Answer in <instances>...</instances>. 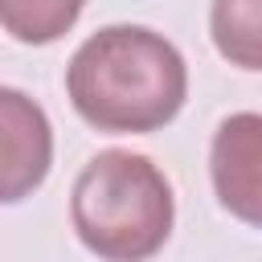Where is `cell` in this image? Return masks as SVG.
<instances>
[{
	"instance_id": "cell-1",
	"label": "cell",
	"mask_w": 262,
	"mask_h": 262,
	"mask_svg": "<svg viewBox=\"0 0 262 262\" xmlns=\"http://www.w3.org/2000/svg\"><path fill=\"white\" fill-rule=\"evenodd\" d=\"M66 94L90 127L143 135L180 115L188 70L164 33L143 25H106L70 57Z\"/></svg>"
},
{
	"instance_id": "cell-2",
	"label": "cell",
	"mask_w": 262,
	"mask_h": 262,
	"mask_svg": "<svg viewBox=\"0 0 262 262\" xmlns=\"http://www.w3.org/2000/svg\"><path fill=\"white\" fill-rule=\"evenodd\" d=\"M70 221L78 242L102 262H147L164 250L176 221L172 184L147 156L106 147L78 172Z\"/></svg>"
},
{
	"instance_id": "cell-3",
	"label": "cell",
	"mask_w": 262,
	"mask_h": 262,
	"mask_svg": "<svg viewBox=\"0 0 262 262\" xmlns=\"http://www.w3.org/2000/svg\"><path fill=\"white\" fill-rule=\"evenodd\" d=\"M53 164V127L41 102L16 86H0V205H16L41 188Z\"/></svg>"
},
{
	"instance_id": "cell-4",
	"label": "cell",
	"mask_w": 262,
	"mask_h": 262,
	"mask_svg": "<svg viewBox=\"0 0 262 262\" xmlns=\"http://www.w3.org/2000/svg\"><path fill=\"white\" fill-rule=\"evenodd\" d=\"M209 176L217 201L237 221L262 229V115L237 111L221 119L209 147Z\"/></svg>"
},
{
	"instance_id": "cell-5",
	"label": "cell",
	"mask_w": 262,
	"mask_h": 262,
	"mask_svg": "<svg viewBox=\"0 0 262 262\" xmlns=\"http://www.w3.org/2000/svg\"><path fill=\"white\" fill-rule=\"evenodd\" d=\"M209 33L229 66L262 70V0H213Z\"/></svg>"
},
{
	"instance_id": "cell-6",
	"label": "cell",
	"mask_w": 262,
	"mask_h": 262,
	"mask_svg": "<svg viewBox=\"0 0 262 262\" xmlns=\"http://www.w3.org/2000/svg\"><path fill=\"white\" fill-rule=\"evenodd\" d=\"M86 0H0V29L25 45H49L74 29Z\"/></svg>"
}]
</instances>
